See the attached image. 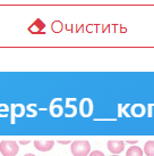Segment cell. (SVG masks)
Masks as SVG:
<instances>
[{
  "instance_id": "5b68a950",
  "label": "cell",
  "mask_w": 154,
  "mask_h": 156,
  "mask_svg": "<svg viewBox=\"0 0 154 156\" xmlns=\"http://www.w3.org/2000/svg\"><path fill=\"white\" fill-rule=\"evenodd\" d=\"M143 151H142L139 147H137V146H133V147H130L127 151L126 153V156H143Z\"/></svg>"
},
{
  "instance_id": "8992f818",
  "label": "cell",
  "mask_w": 154,
  "mask_h": 156,
  "mask_svg": "<svg viewBox=\"0 0 154 156\" xmlns=\"http://www.w3.org/2000/svg\"><path fill=\"white\" fill-rule=\"evenodd\" d=\"M144 153L147 156H154V141L150 140L145 144L144 146Z\"/></svg>"
},
{
  "instance_id": "52a82bcc",
  "label": "cell",
  "mask_w": 154,
  "mask_h": 156,
  "mask_svg": "<svg viewBox=\"0 0 154 156\" xmlns=\"http://www.w3.org/2000/svg\"><path fill=\"white\" fill-rule=\"evenodd\" d=\"M90 156H104V154L102 152H100V151H94V152L91 153Z\"/></svg>"
},
{
  "instance_id": "3957f363",
  "label": "cell",
  "mask_w": 154,
  "mask_h": 156,
  "mask_svg": "<svg viewBox=\"0 0 154 156\" xmlns=\"http://www.w3.org/2000/svg\"><path fill=\"white\" fill-rule=\"evenodd\" d=\"M125 143L122 140H109L108 141V149L112 154H120L124 151Z\"/></svg>"
},
{
  "instance_id": "30bf717a",
  "label": "cell",
  "mask_w": 154,
  "mask_h": 156,
  "mask_svg": "<svg viewBox=\"0 0 154 156\" xmlns=\"http://www.w3.org/2000/svg\"><path fill=\"white\" fill-rule=\"evenodd\" d=\"M127 143L128 144H136L137 140H127Z\"/></svg>"
},
{
  "instance_id": "8fae6325",
  "label": "cell",
  "mask_w": 154,
  "mask_h": 156,
  "mask_svg": "<svg viewBox=\"0 0 154 156\" xmlns=\"http://www.w3.org/2000/svg\"><path fill=\"white\" fill-rule=\"evenodd\" d=\"M24 156H35L34 154H26V155H24Z\"/></svg>"
},
{
  "instance_id": "ba28073f",
  "label": "cell",
  "mask_w": 154,
  "mask_h": 156,
  "mask_svg": "<svg viewBox=\"0 0 154 156\" xmlns=\"http://www.w3.org/2000/svg\"><path fill=\"white\" fill-rule=\"evenodd\" d=\"M19 144L21 145H27V144H30V140H19Z\"/></svg>"
},
{
  "instance_id": "277c9868",
  "label": "cell",
  "mask_w": 154,
  "mask_h": 156,
  "mask_svg": "<svg viewBox=\"0 0 154 156\" xmlns=\"http://www.w3.org/2000/svg\"><path fill=\"white\" fill-rule=\"evenodd\" d=\"M55 146L53 140H35L34 147L40 152H49Z\"/></svg>"
},
{
  "instance_id": "7c38bea8",
  "label": "cell",
  "mask_w": 154,
  "mask_h": 156,
  "mask_svg": "<svg viewBox=\"0 0 154 156\" xmlns=\"http://www.w3.org/2000/svg\"><path fill=\"white\" fill-rule=\"evenodd\" d=\"M112 156H119V155H112Z\"/></svg>"
},
{
  "instance_id": "6da1fadb",
  "label": "cell",
  "mask_w": 154,
  "mask_h": 156,
  "mask_svg": "<svg viewBox=\"0 0 154 156\" xmlns=\"http://www.w3.org/2000/svg\"><path fill=\"white\" fill-rule=\"evenodd\" d=\"M70 151L74 156H86L91 152V145L86 140H76L72 144Z\"/></svg>"
},
{
  "instance_id": "7a4b0ae2",
  "label": "cell",
  "mask_w": 154,
  "mask_h": 156,
  "mask_svg": "<svg viewBox=\"0 0 154 156\" xmlns=\"http://www.w3.org/2000/svg\"><path fill=\"white\" fill-rule=\"evenodd\" d=\"M18 145L13 140H4L0 143V152L4 156H16L18 153Z\"/></svg>"
},
{
  "instance_id": "9c48e42d",
  "label": "cell",
  "mask_w": 154,
  "mask_h": 156,
  "mask_svg": "<svg viewBox=\"0 0 154 156\" xmlns=\"http://www.w3.org/2000/svg\"><path fill=\"white\" fill-rule=\"evenodd\" d=\"M59 144H62V145H66V144H69L70 143V140H58Z\"/></svg>"
}]
</instances>
